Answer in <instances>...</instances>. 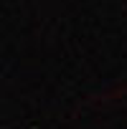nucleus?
Segmentation results:
<instances>
[]
</instances>
